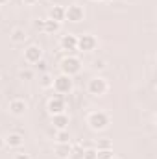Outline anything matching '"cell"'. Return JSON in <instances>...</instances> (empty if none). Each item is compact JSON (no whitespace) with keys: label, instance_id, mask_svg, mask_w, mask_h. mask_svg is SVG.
<instances>
[{"label":"cell","instance_id":"6da1fadb","mask_svg":"<svg viewBox=\"0 0 157 159\" xmlns=\"http://www.w3.org/2000/svg\"><path fill=\"white\" fill-rule=\"evenodd\" d=\"M87 124L92 131H104L109 126V115L105 111H92L87 115Z\"/></svg>","mask_w":157,"mask_h":159},{"label":"cell","instance_id":"7a4b0ae2","mask_svg":"<svg viewBox=\"0 0 157 159\" xmlns=\"http://www.w3.org/2000/svg\"><path fill=\"white\" fill-rule=\"evenodd\" d=\"M59 70H61V74H67V76H76L79 74V70H81V61H79V57L76 56H72V54H69V56H65L63 59H61V63H59Z\"/></svg>","mask_w":157,"mask_h":159},{"label":"cell","instance_id":"3957f363","mask_svg":"<svg viewBox=\"0 0 157 159\" xmlns=\"http://www.w3.org/2000/svg\"><path fill=\"white\" fill-rule=\"evenodd\" d=\"M52 89H54L59 96H65V94L72 93V89H74V80L70 78V76H67V74H59V76L54 78Z\"/></svg>","mask_w":157,"mask_h":159},{"label":"cell","instance_id":"277c9868","mask_svg":"<svg viewBox=\"0 0 157 159\" xmlns=\"http://www.w3.org/2000/svg\"><path fill=\"white\" fill-rule=\"evenodd\" d=\"M107 91H109V83L104 78H100V76L91 78L89 83H87V93L92 94V96H104Z\"/></svg>","mask_w":157,"mask_h":159},{"label":"cell","instance_id":"5b68a950","mask_svg":"<svg viewBox=\"0 0 157 159\" xmlns=\"http://www.w3.org/2000/svg\"><path fill=\"white\" fill-rule=\"evenodd\" d=\"M83 19H85V9L79 4H70L69 7H65V20H69L72 24H78Z\"/></svg>","mask_w":157,"mask_h":159},{"label":"cell","instance_id":"8992f818","mask_svg":"<svg viewBox=\"0 0 157 159\" xmlns=\"http://www.w3.org/2000/svg\"><path fill=\"white\" fill-rule=\"evenodd\" d=\"M96 46H98V39L94 35H91V34H81V35H78L76 50H79V52H92Z\"/></svg>","mask_w":157,"mask_h":159},{"label":"cell","instance_id":"52a82bcc","mask_svg":"<svg viewBox=\"0 0 157 159\" xmlns=\"http://www.w3.org/2000/svg\"><path fill=\"white\" fill-rule=\"evenodd\" d=\"M65 109H67L65 98H63V96H59V94L52 96V98L46 102V111L50 113V117H52V115H59V113H65Z\"/></svg>","mask_w":157,"mask_h":159},{"label":"cell","instance_id":"ba28073f","mask_svg":"<svg viewBox=\"0 0 157 159\" xmlns=\"http://www.w3.org/2000/svg\"><path fill=\"white\" fill-rule=\"evenodd\" d=\"M43 59V48L39 44H28L24 48V61L30 65H35Z\"/></svg>","mask_w":157,"mask_h":159},{"label":"cell","instance_id":"9c48e42d","mask_svg":"<svg viewBox=\"0 0 157 159\" xmlns=\"http://www.w3.org/2000/svg\"><path fill=\"white\" fill-rule=\"evenodd\" d=\"M7 111L13 115V117H22L26 111H28V102L24 98H13L9 100L7 104Z\"/></svg>","mask_w":157,"mask_h":159},{"label":"cell","instance_id":"30bf717a","mask_svg":"<svg viewBox=\"0 0 157 159\" xmlns=\"http://www.w3.org/2000/svg\"><path fill=\"white\" fill-rule=\"evenodd\" d=\"M76 44H78V35H74V34L61 35V39H59V48L65 52H74Z\"/></svg>","mask_w":157,"mask_h":159},{"label":"cell","instance_id":"8fae6325","mask_svg":"<svg viewBox=\"0 0 157 159\" xmlns=\"http://www.w3.org/2000/svg\"><path fill=\"white\" fill-rule=\"evenodd\" d=\"M24 144V137L20 135V133H9V135H6L4 137V146H7V148H13V150H19L20 146Z\"/></svg>","mask_w":157,"mask_h":159},{"label":"cell","instance_id":"7c38bea8","mask_svg":"<svg viewBox=\"0 0 157 159\" xmlns=\"http://www.w3.org/2000/svg\"><path fill=\"white\" fill-rule=\"evenodd\" d=\"M70 119L67 113H59V115H52V126L56 129H69Z\"/></svg>","mask_w":157,"mask_h":159},{"label":"cell","instance_id":"4fadbf2b","mask_svg":"<svg viewBox=\"0 0 157 159\" xmlns=\"http://www.w3.org/2000/svg\"><path fill=\"white\" fill-rule=\"evenodd\" d=\"M41 30H43L44 34L54 35V34H57V32L61 30V22H56V20H52V19H44V20H41Z\"/></svg>","mask_w":157,"mask_h":159},{"label":"cell","instance_id":"5bb4252c","mask_svg":"<svg viewBox=\"0 0 157 159\" xmlns=\"http://www.w3.org/2000/svg\"><path fill=\"white\" fill-rule=\"evenodd\" d=\"M26 39H28V34H26L24 28H15V30L9 34V41H11L13 44H24Z\"/></svg>","mask_w":157,"mask_h":159},{"label":"cell","instance_id":"9a60e30c","mask_svg":"<svg viewBox=\"0 0 157 159\" xmlns=\"http://www.w3.org/2000/svg\"><path fill=\"white\" fill-rule=\"evenodd\" d=\"M54 152L59 159H69L70 157V143H56Z\"/></svg>","mask_w":157,"mask_h":159},{"label":"cell","instance_id":"2e32d148","mask_svg":"<svg viewBox=\"0 0 157 159\" xmlns=\"http://www.w3.org/2000/svg\"><path fill=\"white\" fill-rule=\"evenodd\" d=\"M48 19H52V20H56V22H63V20H65V7L54 6V7L50 9V13H48Z\"/></svg>","mask_w":157,"mask_h":159},{"label":"cell","instance_id":"e0dca14e","mask_svg":"<svg viewBox=\"0 0 157 159\" xmlns=\"http://www.w3.org/2000/svg\"><path fill=\"white\" fill-rule=\"evenodd\" d=\"M52 83H54V78L50 72H43L39 76V85L41 89H52Z\"/></svg>","mask_w":157,"mask_h":159},{"label":"cell","instance_id":"ac0fdd59","mask_svg":"<svg viewBox=\"0 0 157 159\" xmlns=\"http://www.w3.org/2000/svg\"><path fill=\"white\" fill-rule=\"evenodd\" d=\"M83 146L79 144V143H76V144H70V157L69 159H81L83 157Z\"/></svg>","mask_w":157,"mask_h":159},{"label":"cell","instance_id":"d6986e66","mask_svg":"<svg viewBox=\"0 0 157 159\" xmlns=\"http://www.w3.org/2000/svg\"><path fill=\"white\" fill-rule=\"evenodd\" d=\"M56 143H70L69 129H57L56 131Z\"/></svg>","mask_w":157,"mask_h":159},{"label":"cell","instance_id":"ffe728a7","mask_svg":"<svg viewBox=\"0 0 157 159\" xmlns=\"http://www.w3.org/2000/svg\"><path fill=\"white\" fill-rule=\"evenodd\" d=\"M113 148V143L109 139H98L96 141V150H109Z\"/></svg>","mask_w":157,"mask_h":159},{"label":"cell","instance_id":"44dd1931","mask_svg":"<svg viewBox=\"0 0 157 159\" xmlns=\"http://www.w3.org/2000/svg\"><path fill=\"white\" fill-rule=\"evenodd\" d=\"M113 156H115L113 148H109V150H96V159H111Z\"/></svg>","mask_w":157,"mask_h":159},{"label":"cell","instance_id":"7402d4cb","mask_svg":"<svg viewBox=\"0 0 157 159\" xmlns=\"http://www.w3.org/2000/svg\"><path fill=\"white\" fill-rule=\"evenodd\" d=\"M81 159H96V148H85Z\"/></svg>","mask_w":157,"mask_h":159},{"label":"cell","instance_id":"603a6c76","mask_svg":"<svg viewBox=\"0 0 157 159\" xmlns=\"http://www.w3.org/2000/svg\"><path fill=\"white\" fill-rule=\"evenodd\" d=\"M19 78L24 80V81H28V80L34 78V72H32V70H28V69H26V70H20V72H19Z\"/></svg>","mask_w":157,"mask_h":159},{"label":"cell","instance_id":"cb8c5ba5","mask_svg":"<svg viewBox=\"0 0 157 159\" xmlns=\"http://www.w3.org/2000/svg\"><path fill=\"white\" fill-rule=\"evenodd\" d=\"M11 159H32V156L26 154V152H17V154H13V157Z\"/></svg>","mask_w":157,"mask_h":159},{"label":"cell","instance_id":"d4e9b609","mask_svg":"<svg viewBox=\"0 0 157 159\" xmlns=\"http://www.w3.org/2000/svg\"><path fill=\"white\" fill-rule=\"evenodd\" d=\"M92 67H94V69H100V70H102V69H105V61H102V59H96V61L92 63Z\"/></svg>","mask_w":157,"mask_h":159},{"label":"cell","instance_id":"484cf974","mask_svg":"<svg viewBox=\"0 0 157 159\" xmlns=\"http://www.w3.org/2000/svg\"><path fill=\"white\" fill-rule=\"evenodd\" d=\"M35 65H37V69H41L43 72H46V69H48V63H46L44 59H41L39 63H35Z\"/></svg>","mask_w":157,"mask_h":159},{"label":"cell","instance_id":"4316f807","mask_svg":"<svg viewBox=\"0 0 157 159\" xmlns=\"http://www.w3.org/2000/svg\"><path fill=\"white\" fill-rule=\"evenodd\" d=\"M20 2H22L24 6H35V4H37L39 0H20Z\"/></svg>","mask_w":157,"mask_h":159},{"label":"cell","instance_id":"83f0119b","mask_svg":"<svg viewBox=\"0 0 157 159\" xmlns=\"http://www.w3.org/2000/svg\"><path fill=\"white\" fill-rule=\"evenodd\" d=\"M4 148V137H0V150Z\"/></svg>","mask_w":157,"mask_h":159},{"label":"cell","instance_id":"f1b7e54d","mask_svg":"<svg viewBox=\"0 0 157 159\" xmlns=\"http://www.w3.org/2000/svg\"><path fill=\"white\" fill-rule=\"evenodd\" d=\"M7 2H9V0H0V6H6Z\"/></svg>","mask_w":157,"mask_h":159},{"label":"cell","instance_id":"f546056e","mask_svg":"<svg viewBox=\"0 0 157 159\" xmlns=\"http://www.w3.org/2000/svg\"><path fill=\"white\" fill-rule=\"evenodd\" d=\"M111 159H118V157H117V156H113V157H111Z\"/></svg>","mask_w":157,"mask_h":159},{"label":"cell","instance_id":"4dcf8cb0","mask_svg":"<svg viewBox=\"0 0 157 159\" xmlns=\"http://www.w3.org/2000/svg\"><path fill=\"white\" fill-rule=\"evenodd\" d=\"M0 80H2V72H0Z\"/></svg>","mask_w":157,"mask_h":159},{"label":"cell","instance_id":"1f68e13d","mask_svg":"<svg viewBox=\"0 0 157 159\" xmlns=\"http://www.w3.org/2000/svg\"><path fill=\"white\" fill-rule=\"evenodd\" d=\"M94 2H98V0H94Z\"/></svg>","mask_w":157,"mask_h":159}]
</instances>
